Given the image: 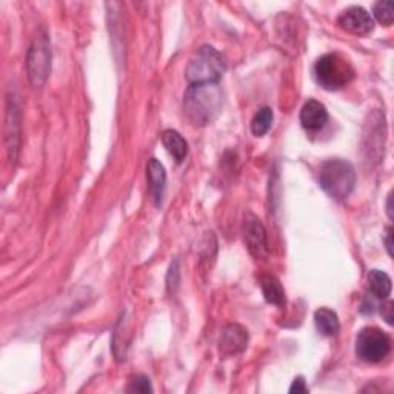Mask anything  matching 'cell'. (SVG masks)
<instances>
[{"label":"cell","instance_id":"cell-1","mask_svg":"<svg viewBox=\"0 0 394 394\" xmlns=\"http://www.w3.org/2000/svg\"><path fill=\"white\" fill-rule=\"evenodd\" d=\"M223 93L219 83L191 85L185 94L184 109L195 127L210 125L222 111Z\"/></svg>","mask_w":394,"mask_h":394},{"label":"cell","instance_id":"cell-2","mask_svg":"<svg viewBox=\"0 0 394 394\" xmlns=\"http://www.w3.org/2000/svg\"><path fill=\"white\" fill-rule=\"evenodd\" d=\"M319 184L334 200L348 199L356 185V171L350 162L342 159L325 160L319 168Z\"/></svg>","mask_w":394,"mask_h":394},{"label":"cell","instance_id":"cell-3","mask_svg":"<svg viewBox=\"0 0 394 394\" xmlns=\"http://www.w3.org/2000/svg\"><path fill=\"white\" fill-rule=\"evenodd\" d=\"M225 69H227V63L222 54L212 47L205 45L191 57L185 76L190 85H208V83H219Z\"/></svg>","mask_w":394,"mask_h":394},{"label":"cell","instance_id":"cell-4","mask_svg":"<svg viewBox=\"0 0 394 394\" xmlns=\"http://www.w3.org/2000/svg\"><path fill=\"white\" fill-rule=\"evenodd\" d=\"M314 77L327 91H338L354 79V69L345 57L338 53L325 54L316 62Z\"/></svg>","mask_w":394,"mask_h":394},{"label":"cell","instance_id":"cell-5","mask_svg":"<svg viewBox=\"0 0 394 394\" xmlns=\"http://www.w3.org/2000/svg\"><path fill=\"white\" fill-rule=\"evenodd\" d=\"M354 350L360 360L368 362V364H377L390 354L391 339L380 328L366 327L359 331Z\"/></svg>","mask_w":394,"mask_h":394},{"label":"cell","instance_id":"cell-6","mask_svg":"<svg viewBox=\"0 0 394 394\" xmlns=\"http://www.w3.org/2000/svg\"><path fill=\"white\" fill-rule=\"evenodd\" d=\"M28 77L34 87H42L51 71V48L47 36H39L28 51Z\"/></svg>","mask_w":394,"mask_h":394},{"label":"cell","instance_id":"cell-7","mask_svg":"<svg viewBox=\"0 0 394 394\" xmlns=\"http://www.w3.org/2000/svg\"><path fill=\"white\" fill-rule=\"evenodd\" d=\"M338 23L347 33L365 36L374 30V21L370 12L362 6H350L340 12L338 17Z\"/></svg>","mask_w":394,"mask_h":394},{"label":"cell","instance_id":"cell-8","mask_svg":"<svg viewBox=\"0 0 394 394\" xmlns=\"http://www.w3.org/2000/svg\"><path fill=\"white\" fill-rule=\"evenodd\" d=\"M243 236L245 243L256 259H263L268 256V241L267 231H265L262 222L254 215L248 212L243 223Z\"/></svg>","mask_w":394,"mask_h":394},{"label":"cell","instance_id":"cell-9","mask_svg":"<svg viewBox=\"0 0 394 394\" xmlns=\"http://www.w3.org/2000/svg\"><path fill=\"white\" fill-rule=\"evenodd\" d=\"M248 347V331L242 325L231 324L223 328L219 348L223 356H232L247 350Z\"/></svg>","mask_w":394,"mask_h":394},{"label":"cell","instance_id":"cell-10","mask_svg":"<svg viewBox=\"0 0 394 394\" xmlns=\"http://www.w3.org/2000/svg\"><path fill=\"white\" fill-rule=\"evenodd\" d=\"M328 111L324 103L308 100L300 109V124L308 131H319L327 125Z\"/></svg>","mask_w":394,"mask_h":394},{"label":"cell","instance_id":"cell-11","mask_svg":"<svg viewBox=\"0 0 394 394\" xmlns=\"http://www.w3.org/2000/svg\"><path fill=\"white\" fill-rule=\"evenodd\" d=\"M146 177L150 184V191L156 206H160L164 202L165 188H166V171L165 166L157 159H150L146 165Z\"/></svg>","mask_w":394,"mask_h":394},{"label":"cell","instance_id":"cell-12","mask_svg":"<svg viewBox=\"0 0 394 394\" xmlns=\"http://www.w3.org/2000/svg\"><path fill=\"white\" fill-rule=\"evenodd\" d=\"M314 324L318 331L322 336H327V338H333L340 329L338 314L329 308H319L318 311L314 313Z\"/></svg>","mask_w":394,"mask_h":394},{"label":"cell","instance_id":"cell-13","mask_svg":"<svg viewBox=\"0 0 394 394\" xmlns=\"http://www.w3.org/2000/svg\"><path fill=\"white\" fill-rule=\"evenodd\" d=\"M261 288L265 296V300L273 305H283L285 302V289H283L281 281L271 274L261 276Z\"/></svg>","mask_w":394,"mask_h":394},{"label":"cell","instance_id":"cell-14","mask_svg":"<svg viewBox=\"0 0 394 394\" xmlns=\"http://www.w3.org/2000/svg\"><path fill=\"white\" fill-rule=\"evenodd\" d=\"M162 144L166 148V151L177 160L182 162L188 154V144L182 138V134L176 130H165L162 133Z\"/></svg>","mask_w":394,"mask_h":394},{"label":"cell","instance_id":"cell-15","mask_svg":"<svg viewBox=\"0 0 394 394\" xmlns=\"http://www.w3.org/2000/svg\"><path fill=\"white\" fill-rule=\"evenodd\" d=\"M368 289L379 299H386L391 294V277L380 270H371L366 276Z\"/></svg>","mask_w":394,"mask_h":394},{"label":"cell","instance_id":"cell-16","mask_svg":"<svg viewBox=\"0 0 394 394\" xmlns=\"http://www.w3.org/2000/svg\"><path fill=\"white\" fill-rule=\"evenodd\" d=\"M10 103V108L8 111H6V128H8V133H6V140L12 139V146L10 150V156L12 160H16L17 156V150H19V128H21V116H19V109L16 107V103L12 102L11 99L8 100Z\"/></svg>","mask_w":394,"mask_h":394},{"label":"cell","instance_id":"cell-17","mask_svg":"<svg viewBox=\"0 0 394 394\" xmlns=\"http://www.w3.org/2000/svg\"><path fill=\"white\" fill-rule=\"evenodd\" d=\"M273 120H274L273 109L270 107L261 108L259 111L254 114V118L251 119V133L257 135V138H262V135L270 131L271 125H273Z\"/></svg>","mask_w":394,"mask_h":394},{"label":"cell","instance_id":"cell-18","mask_svg":"<svg viewBox=\"0 0 394 394\" xmlns=\"http://www.w3.org/2000/svg\"><path fill=\"white\" fill-rule=\"evenodd\" d=\"M373 14L380 25L390 27L394 21V3L391 0H380L373 8Z\"/></svg>","mask_w":394,"mask_h":394},{"label":"cell","instance_id":"cell-19","mask_svg":"<svg viewBox=\"0 0 394 394\" xmlns=\"http://www.w3.org/2000/svg\"><path fill=\"white\" fill-rule=\"evenodd\" d=\"M130 391L135 393H153V386L150 379L146 376H135L130 385Z\"/></svg>","mask_w":394,"mask_h":394},{"label":"cell","instance_id":"cell-20","mask_svg":"<svg viewBox=\"0 0 394 394\" xmlns=\"http://www.w3.org/2000/svg\"><path fill=\"white\" fill-rule=\"evenodd\" d=\"M179 265L177 262H174L170 268V273H168V279H166V287L168 292L174 293L179 287Z\"/></svg>","mask_w":394,"mask_h":394},{"label":"cell","instance_id":"cell-21","mask_svg":"<svg viewBox=\"0 0 394 394\" xmlns=\"http://www.w3.org/2000/svg\"><path fill=\"white\" fill-rule=\"evenodd\" d=\"M380 314H382V318L385 319V322L388 325L394 324V303L391 300H386L385 303H382V307H380Z\"/></svg>","mask_w":394,"mask_h":394},{"label":"cell","instance_id":"cell-22","mask_svg":"<svg viewBox=\"0 0 394 394\" xmlns=\"http://www.w3.org/2000/svg\"><path fill=\"white\" fill-rule=\"evenodd\" d=\"M289 393L292 394H305L308 393V388H307V385H305V379L303 377H296L293 380V384L292 386H289Z\"/></svg>","mask_w":394,"mask_h":394},{"label":"cell","instance_id":"cell-23","mask_svg":"<svg viewBox=\"0 0 394 394\" xmlns=\"http://www.w3.org/2000/svg\"><path fill=\"white\" fill-rule=\"evenodd\" d=\"M391 237H393V230L390 228L386 231V237H385V245H386V250H388V254L393 256V243H391Z\"/></svg>","mask_w":394,"mask_h":394},{"label":"cell","instance_id":"cell-24","mask_svg":"<svg viewBox=\"0 0 394 394\" xmlns=\"http://www.w3.org/2000/svg\"><path fill=\"white\" fill-rule=\"evenodd\" d=\"M391 202H393V195H390L388 200H386V212H388V217L393 221L394 215H393V205H391Z\"/></svg>","mask_w":394,"mask_h":394}]
</instances>
